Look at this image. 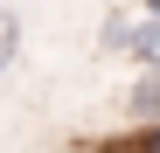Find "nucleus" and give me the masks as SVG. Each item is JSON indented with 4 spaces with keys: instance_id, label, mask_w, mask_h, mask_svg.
Segmentation results:
<instances>
[{
    "instance_id": "4",
    "label": "nucleus",
    "mask_w": 160,
    "mask_h": 153,
    "mask_svg": "<svg viewBox=\"0 0 160 153\" xmlns=\"http://www.w3.org/2000/svg\"><path fill=\"white\" fill-rule=\"evenodd\" d=\"M14 56H21V21H14V14H0V76L14 70Z\"/></svg>"
},
{
    "instance_id": "5",
    "label": "nucleus",
    "mask_w": 160,
    "mask_h": 153,
    "mask_svg": "<svg viewBox=\"0 0 160 153\" xmlns=\"http://www.w3.org/2000/svg\"><path fill=\"white\" fill-rule=\"evenodd\" d=\"M132 7H146V14H160V0H132Z\"/></svg>"
},
{
    "instance_id": "3",
    "label": "nucleus",
    "mask_w": 160,
    "mask_h": 153,
    "mask_svg": "<svg viewBox=\"0 0 160 153\" xmlns=\"http://www.w3.org/2000/svg\"><path fill=\"white\" fill-rule=\"evenodd\" d=\"M98 153H160V118H132V132L104 139Z\"/></svg>"
},
{
    "instance_id": "1",
    "label": "nucleus",
    "mask_w": 160,
    "mask_h": 153,
    "mask_svg": "<svg viewBox=\"0 0 160 153\" xmlns=\"http://www.w3.org/2000/svg\"><path fill=\"white\" fill-rule=\"evenodd\" d=\"M132 21H139V7H118V14H104V28H98V56H118V63H125Z\"/></svg>"
},
{
    "instance_id": "2",
    "label": "nucleus",
    "mask_w": 160,
    "mask_h": 153,
    "mask_svg": "<svg viewBox=\"0 0 160 153\" xmlns=\"http://www.w3.org/2000/svg\"><path fill=\"white\" fill-rule=\"evenodd\" d=\"M125 118H160V63L139 70V84L125 91Z\"/></svg>"
}]
</instances>
